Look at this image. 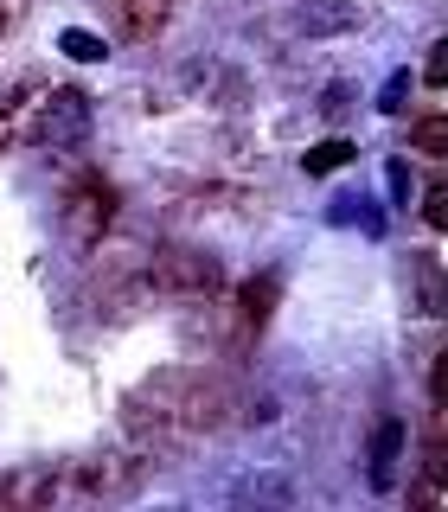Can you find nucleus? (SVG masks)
<instances>
[{"mask_svg":"<svg viewBox=\"0 0 448 512\" xmlns=\"http://www.w3.org/2000/svg\"><path fill=\"white\" fill-rule=\"evenodd\" d=\"M352 26H365V0H314V7H301V32H308V39L352 32Z\"/></svg>","mask_w":448,"mask_h":512,"instance_id":"f257e3e1","label":"nucleus"},{"mask_svg":"<svg viewBox=\"0 0 448 512\" xmlns=\"http://www.w3.org/2000/svg\"><path fill=\"white\" fill-rule=\"evenodd\" d=\"M84 122H90V103L64 90V96H52V116L39 122V135L45 141H77V135H84Z\"/></svg>","mask_w":448,"mask_h":512,"instance_id":"f03ea898","label":"nucleus"},{"mask_svg":"<svg viewBox=\"0 0 448 512\" xmlns=\"http://www.w3.org/2000/svg\"><path fill=\"white\" fill-rule=\"evenodd\" d=\"M397 448H404V423H384L378 429V442H372V487L378 493H391V480H397Z\"/></svg>","mask_w":448,"mask_h":512,"instance_id":"7ed1b4c3","label":"nucleus"},{"mask_svg":"<svg viewBox=\"0 0 448 512\" xmlns=\"http://www.w3.org/2000/svg\"><path fill=\"white\" fill-rule=\"evenodd\" d=\"M58 45H64V52H71L77 64H103V58H109V45H103V39H96V32H77V26H71V32H64V39H58Z\"/></svg>","mask_w":448,"mask_h":512,"instance_id":"20e7f679","label":"nucleus"},{"mask_svg":"<svg viewBox=\"0 0 448 512\" xmlns=\"http://www.w3.org/2000/svg\"><path fill=\"white\" fill-rule=\"evenodd\" d=\"M346 160H352L346 141H320V148L308 154V173H333V167H346Z\"/></svg>","mask_w":448,"mask_h":512,"instance_id":"39448f33","label":"nucleus"},{"mask_svg":"<svg viewBox=\"0 0 448 512\" xmlns=\"http://www.w3.org/2000/svg\"><path fill=\"white\" fill-rule=\"evenodd\" d=\"M404 96H410V77H391V84H384V103H378V109H391V116H397V109H404Z\"/></svg>","mask_w":448,"mask_h":512,"instance_id":"423d86ee","label":"nucleus"}]
</instances>
